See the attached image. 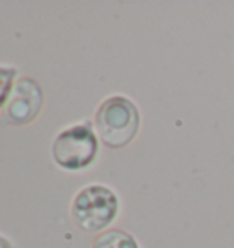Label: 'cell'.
I'll return each mask as SVG.
<instances>
[{
	"label": "cell",
	"instance_id": "6da1fadb",
	"mask_svg": "<svg viewBox=\"0 0 234 248\" xmlns=\"http://www.w3.org/2000/svg\"><path fill=\"white\" fill-rule=\"evenodd\" d=\"M94 128L102 146L123 150L130 146L141 130L139 106L126 95H108L94 111Z\"/></svg>",
	"mask_w": 234,
	"mask_h": 248
},
{
	"label": "cell",
	"instance_id": "277c9868",
	"mask_svg": "<svg viewBox=\"0 0 234 248\" xmlns=\"http://www.w3.org/2000/svg\"><path fill=\"white\" fill-rule=\"evenodd\" d=\"M44 101H46L44 90L40 88L39 82L33 77L20 75L15 82L6 108L2 111V117L9 126H18V128L30 126L42 113Z\"/></svg>",
	"mask_w": 234,
	"mask_h": 248
},
{
	"label": "cell",
	"instance_id": "7a4b0ae2",
	"mask_svg": "<svg viewBox=\"0 0 234 248\" xmlns=\"http://www.w3.org/2000/svg\"><path fill=\"white\" fill-rule=\"evenodd\" d=\"M121 212V197L112 186L90 183L75 192L70 202V217L83 233H97L112 228Z\"/></svg>",
	"mask_w": 234,
	"mask_h": 248
},
{
	"label": "cell",
	"instance_id": "3957f363",
	"mask_svg": "<svg viewBox=\"0 0 234 248\" xmlns=\"http://www.w3.org/2000/svg\"><path fill=\"white\" fill-rule=\"evenodd\" d=\"M101 150L92 121L68 124L51 140V161L63 171L83 173L95 164Z\"/></svg>",
	"mask_w": 234,
	"mask_h": 248
},
{
	"label": "cell",
	"instance_id": "5b68a950",
	"mask_svg": "<svg viewBox=\"0 0 234 248\" xmlns=\"http://www.w3.org/2000/svg\"><path fill=\"white\" fill-rule=\"evenodd\" d=\"M90 248H141V245L135 235L123 228H108L95 235Z\"/></svg>",
	"mask_w": 234,
	"mask_h": 248
},
{
	"label": "cell",
	"instance_id": "8992f818",
	"mask_svg": "<svg viewBox=\"0 0 234 248\" xmlns=\"http://www.w3.org/2000/svg\"><path fill=\"white\" fill-rule=\"evenodd\" d=\"M18 77H20V73H18L17 66L0 64V113L6 108V104H8L9 97H11V92H13Z\"/></svg>",
	"mask_w": 234,
	"mask_h": 248
},
{
	"label": "cell",
	"instance_id": "52a82bcc",
	"mask_svg": "<svg viewBox=\"0 0 234 248\" xmlns=\"http://www.w3.org/2000/svg\"><path fill=\"white\" fill-rule=\"evenodd\" d=\"M0 248H15V243L6 233H0Z\"/></svg>",
	"mask_w": 234,
	"mask_h": 248
}]
</instances>
